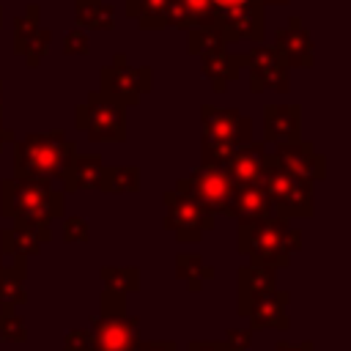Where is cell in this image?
I'll return each mask as SVG.
<instances>
[{
	"instance_id": "1",
	"label": "cell",
	"mask_w": 351,
	"mask_h": 351,
	"mask_svg": "<svg viewBox=\"0 0 351 351\" xmlns=\"http://www.w3.org/2000/svg\"><path fill=\"white\" fill-rule=\"evenodd\" d=\"M236 244L239 252L250 258V263L285 269L293 258V252L302 250V233L288 225L285 217L269 214L258 219H236Z\"/></svg>"
},
{
	"instance_id": "2",
	"label": "cell",
	"mask_w": 351,
	"mask_h": 351,
	"mask_svg": "<svg viewBox=\"0 0 351 351\" xmlns=\"http://www.w3.org/2000/svg\"><path fill=\"white\" fill-rule=\"evenodd\" d=\"M74 154H77V145L66 137L63 129L30 132L22 140H14V176L60 184Z\"/></svg>"
},
{
	"instance_id": "3",
	"label": "cell",
	"mask_w": 351,
	"mask_h": 351,
	"mask_svg": "<svg viewBox=\"0 0 351 351\" xmlns=\"http://www.w3.org/2000/svg\"><path fill=\"white\" fill-rule=\"evenodd\" d=\"M0 217L47 228L63 217V192L44 178H3L0 181Z\"/></svg>"
},
{
	"instance_id": "4",
	"label": "cell",
	"mask_w": 351,
	"mask_h": 351,
	"mask_svg": "<svg viewBox=\"0 0 351 351\" xmlns=\"http://www.w3.org/2000/svg\"><path fill=\"white\" fill-rule=\"evenodd\" d=\"M252 143V121L233 107H200V165L222 167L233 148Z\"/></svg>"
},
{
	"instance_id": "5",
	"label": "cell",
	"mask_w": 351,
	"mask_h": 351,
	"mask_svg": "<svg viewBox=\"0 0 351 351\" xmlns=\"http://www.w3.org/2000/svg\"><path fill=\"white\" fill-rule=\"evenodd\" d=\"M263 189L271 200V208L277 217L285 219H310L315 214V195L313 181L302 178L274 162V156L266 151V167H263Z\"/></svg>"
},
{
	"instance_id": "6",
	"label": "cell",
	"mask_w": 351,
	"mask_h": 351,
	"mask_svg": "<svg viewBox=\"0 0 351 351\" xmlns=\"http://www.w3.org/2000/svg\"><path fill=\"white\" fill-rule=\"evenodd\" d=\"M90 351H134L140 343V321L126 313V296L101 291V313L88 326Z\"/></svg>"
},
{
	"instance_id": "7",
	"label": "cell",
	"mask_w": 351,
	"mask_h": 351,
	"mask_svg": "<svg viewBox=\"0 0 351 351\" xmlns=\"http://www.w3.org/2000/svg\"><path fill=\"white\" fill-rule=\"evenodd\" d=\"M186 47L192 55H197L203 74L208 77L214 93H225L228 85L239 77V71L244 69V55H236L228 49V44L219 38V33L214 27H192L186 30Z\"/></svg>"
},
{
	"instance_id": "8",
	"label": "cell",
	"mask_w": 351,
	"mask_h": 351,
	"mask_svg": "<svg viewBox=\"0 0 351 351\" xmlns=\"http://www.w3.org/2000/svg\"><path fill=\"white\" fill-rule=\"evenodd\" d=\"M74 123L93 143L126 140V107H121L101 90H90L88 99L74 107Z\"/></svg>"
},
{
	"instance_id": "9",
	"label": "cell",
	"mask_w": 351,
	"mask_h": 351,
	"mask_svg": "<svg viewBox=\"0 0 351 351\" xmlns=\"http://www.w3.org/2000/svg\"><path fill=\"white\" fill-rule=\"evenodd\" d=\"M101 93H107L121 107H134L140 99L154 88V71L151 66H132L126 52H118L112 63H104L99 69Z\"/></svg>"
},
{
	"instance_id": "10",
	"label": "cell",
	"mask_w": 351,
	"mask_h": 351,
	"mask_svg": "<svg viewBox=\"0 0 351 351\" xmlns=\"http://www.w3.org/2000/svg\"><path fill=\"white\" fill-rule=\"evenodd\" d=\"M176 192L197 200L200 206H206L214 214L230 217L236 184L228 178V173L222 167H203L200 165V167H195L192 173H186L176 181Z\"/></svg>"
},
{
	"instance_id": "11",
	"label": "cell",
	"mask_w": 351,
	"mask_h": 351,
	"mask_svg": "<svg viewBox=\"0 0 351 351\" xmlns=\"http://www.w3.org/2000/svg\"><path fill=\"white\" fill-rule=\"evenodd\" d=\"M165 203V228L176 233L178 244H195L203 239L206 230L214 228V211H208L206 206H200L197 200L170 189L162 195Z\"/></svg>"
},
{
	"instance_id": "12",
	"label": "cell",
	"mask_w": 351,
	"mask_h": 351,
	"mask_svg": "<svg viewBox=\"0 0 351 351\" xmlns=\"http://www.w3.org/2000/svg\"><path fill=\"white\" fill-rule=\"evenodd\" d=\"M266 5L261 0H247L239 5H222L214 8L211 27L219 33L225 44L236 41H263V27H266Z\"/></svg>"
},
{
	"instance_id": "13",
	"label": "cell",
	"mask_w": 351,
	"mask_h": 351,
	"mask_svg": "<svg viewBox=\"0 0 351 351\" xmlns=\"http://www.w3.org/2000/svg\"><path fill=\"white\" fill-rule=\"evenodd\" d=\"M244 58H247L244 69L250 71V90L252 93H263V90L288 93V88H291L288 66L282 63V58L277 55V49L271 44L252 41V47Z\"/></svg>"
},
{
	"instance_id": "14",
	"label": "cell",
	"mask_w": 351,
	"mask_h": 351,
	"mask_svg": "<svg viewBox=\"0 0 351 351\" xmlns=\"http://www.w3.org/2000/svg\"><path fill=\"white\" fill-rule=\"evenodd\" d=\"M277 55L282 58V63L288 69H310L315 63V44H313V36L310 30L304 27L302 16H288V25L280 27L274 33V44Z\"/></svg>"
},
{
	"instance_id": "15",
	"label": "cell",
	"mask_w": 351,
	"mask_h": 351,
	"mask_svg": "<svg viewBox=\"0 0 351 351\" xmlns=\"http://www.w3.org/2000/svg\"><path fill=\"white\" fill-rule=\"evenodd\" d=\"M274 162L302 178L310 181H321L326 178V156L315 151V145L310 140H293V143H277L271 151Z\"/></svg>"
},
{
	"instance_id": "16",
	"label": "cell",
	"mask_w": 351,
	"mask_h": 351,
	"mask_svg": "<svg viewBox=\"0 0 351 351\" xmlns=\"http://www.w3.org/2000/svg\"><path fill=\"white\" fill-rule=\"evenodd\" d=\"M288 302H291V293L288 291H280L277 285L263 291L261 296H255L247 310H244V318H250L252 329H288L291 321H288Z\"/></svg>"
},
{
	"instance_id": "17",
	"label": "cell",
	"mask_w": 351,
	"mask_h": 351,
	"mask_svg": "<svg viewBox=\"0 0 351 351\" xmlns=\"http://www.w3.org/2000/svg\"><path fill=\"white\" fill-rule=\"evenodd\" d=\"M263 167H266V145L263 143H255V140L247 143V145L233 148V154L222 165V170L228 173V178L236 186L261 184L263 181Z\"/></svg>"
},
{
	"instance_id": "18",
	"label": "cell",
	"mask_w": 351,
	"mask_h": 351,
	"mask_svg": "<svg viewBox=\"0 0 351 351\" xmlns=\"http://www.w3.org/2000/svg\"><path fill=\"white\" fill-rule=\"evenodd\" d=\"M263 137L266 143H293L302 137V107L299 104H266L263 107Z\"/></svg>"
},
{
	"instance_id": "19",
	"label": "cell",
	"mask_w": 351,
	"mask_h": 351,
	"mask_svg": "<svg viewBox=\"0 0 351 351\" xmlns=\"http://www.w3.org/2000/svg\"><path fill=\"white\" fill-rule=\"evenodd\" d=\"M52 241V230L38 228V225H27V222H16L11 228H5L0 233V250L14 255V258H30L41 250V244Z\"/></svg>"
},
{
	"instance_id": "20",
	"label": "cell",
	"mask_w": 351,
	"mask_h": 351,
	"mask_svg": "<svg viewBox=\"0 0 351 351\" xmlns=\"http://www.w3.org/2000/svg\"><path fill=\"white\" fill-rule=\"evenodd\" d=\"M101 178H104V159H101V154H74L63 181H60L63 184L60 192L101 189Z\"/></svg>"
},
{
	"instance_id": "21",
	"label": "cell",
	"mask_w": 351,
	"mask_h": 351,
	"mask_svg": "<svg viewBox=\"0 0 351 351\" xmlns=\"http://www.w3.org/2000/svg\"><path fill=\"white\" fill-rule=\"evenodd\" d=\"M236 274H239V277H236V285H239L236 310H239V315H244L247 304H250L255 296H261L263 291H269V288L277 285V269H271V266L247 263V266H241Z\"/></svg>"
},
{
	"instance_id": "22",
	"label": "cell",
	"mask_w": 351,
	"mask_h": 351,
	"mask_svg": "<svg viewBox=\"0 0 351 351\" xmlns=\"http://www.w3.org/2000/svg\"><path fill=\"white\" fill-rule=\"evenodd\" d=\"M27 258H14V263H3L0 252V307H19L27 302L25 277H27Z\"/></svg>"
},
{
	"instance_id": "23",
	"label": "cell",
	"mask_w": 351,
	"mask_h": 351,
	"mask_svg": "<svg viewBox=\"0 0 351 351\" xmlns=\"http://www.w3.org/2000/svg\"><path fill=\"white\" fill-rule=\"evenodd\" d=\"M269 214H274V208H271V200H269L263 184L236 186L233 208H230L233 219H258V217H269Z\"/></svg>"
},
{
	"instance_id": "24",
	"label": "cell",
	"mask_w": 351,
	"mask_h": 351,
	"mask_svg": "<svg viewBox=\"0 0 351 351\" xmlns=\"http://www.w3.org/2000/svg\"><path fill=\"white\" fill-rule=\"evenodd\" d=\"M74 19L82 30H112L115 8L107 0H74Z\"/></svg>"
},
{
	"instance_id": "25",
	"label": "cell",
	"mask_w": 351,
	"mask_h": 351,
	"mask_svg": "<svg viewBox=\"0 0 351 351\" xmlns=\"http://www.w3.org/2000/svg\"><path fill=\"white\" fill-rule=\"evenodd\" d=\"M176 277L186 282V288L192 293H197L203 288L206 280H214V266L206 263L200 255H192V252H181L176 258Z\"/></svg>"
},
{
	"instance_id": "26",
	"label": "cell",
	"mask_w": 351,
	"mask_h": 351,
	"mask_svg": "<svg viewBox=\"0 0 351 351\" xmlns=\"http://www.w3.org/2000/svg\"><path fill=\"white\" fill-rule=\"evenodd\" d=\"M49 44H52V30L41 27V25H36V27H33L30 33H25L22 38H14L16 55H22L30 69H38L41 58L49 52Z\"/></svg>"
},
{
	"instance_id": "27",
	"label": "cell",
	"mask_w": 351,
	"mask_h": 351,
	"mask_svg": "<svg viewBox=\"0 0 351 351\" xmlns=\"http://www.w3.org/2000/svg\"><path fill=\"white\" fill-rule=\"evenodd\" d=\"M165 11L167 0H126V16L134 19L143 30H162Z\"/></svg>"
},
{
	"instance_id": "28",
	"label": "cell",
	"mask_w": 351,
	"mask_h": 351,
	"mask_svg": "<svg viewBox=\"0 0 351 351\" xmlns=\"http://www.w3.org/2000/svg\"><path fill=\"white\" fill-rule=\"evenodd\" d=\"M99 274H101V282L107 291H115L121 296H132L140 291V269L137 266H101Z\"/></svg>"
},
{
	"instance_id": "29",
	"label": "cell",
	"mask_w": 351,
	"mask_h": 351,
	"mask_svg": "<svg viewBox=\"0 0 351 351\" xmlns=\"http://www.w3.org/2000/svg\"><path fill=\"white\" fill-rule=\"evenodd\" d=\"M140 189V167L134 165H104V178H101V192L123 195V192H137Z\"/></svg>"
},
{
	"instance_id": "30",
	"label": "cell",
	"mask_w": 351,
	"mask_h": 351,
	"mask_svg": "<svg viewBox=\"0 0 351 351\" xmlns=\"http://www.w3.org/2000/svg\"><path fill=\"white\" fill-rule=\"evenodd\" d=\"M0 337L5 343H25L27 326L22 315H16V307H0Z\"/></svg>"
},
{
	"instance_id": "31",
	"label": "cell",
	"mask_w": 351,
	"mask_h": 351,
	"mask_svg": "<svg viewBox=\"0 0 351 351\" xmlns=\"http://www.w3.org/2000/svg\"><path fill=\"white\" fill-rule=\"evenodd\" d=\"M63 241H77V244H85V241H90V225H88V219H82V217H66L63 219Z\"/></svg>"
},
{
	"instance_id": "32",
	"label": "cell",
	"mask_w": 351,
	"mask_h": 351,
	"mask_svg": "<svg viewBox=\"0 0 351 351\" xmlns=\"http://www.w3.org/2000/svg\"><path fill=\"white\" fill-rule=\"evenodd\" d=\"M184 3H186L192 27H211V19H214V5H211V0H184ZM192 27H189V30H192Z\"/></svg>"
},
{
	"instance_id": "33",
	"label": "cell",
	"mask_w": 351,
	"mask_h": 351,
	"mask_svg": "<svg viewBox=\"0 0 351 351\" xmlns=\"http://www.w3.org/2000/svg\"><path fill=\"white\" fill-rule=\"evenodd\" d=\"M38 16H41L38 3H30L19 16H14V38H22L25 33H30L38 25Z\"/></svg>"
},
{
	"instance_id": "34",
	"label": "cell",
	"mask_w": 351,
	"mask_h": 351,
	"mask_svg": "<svg viewBox=\"0 0 351 351\" xmlns=\"http://www.w3.org/2000/svg\"><path fill=\"white\" fill-rule=\"evenodd\" d=\"M90 52V41H88V33L82 27H74L66 33L63 38V55H88Z\"/></svg>"
},
{
	"instance_id": "35",
	"label": "cell",
	"mask_w": 351,
	"mask_h": 351,
	"mask_svg": "<svg viewBox=\"0 0 351 351\" xmlns=\"http://www.w3.org/2000/svg\"><path fill=\"white\" fill-rule=\"evenodd\" d=\"M63 351H90V329H69L63 335Z\"/></svg>"
},
{
	"instance_id": "36",
	"label": "cell",
	"mask_w": 351,
	"mask_h": 351,
	"mask_svg": "<svg viewBox=\"0 0 351 351\" xmlns=\"http://www.w3.org/2000/svg\"><path fill=\"white\" fill-rule=\"evenodd\" d=\"M225 343L233 348V351H247L252 346V329H228L225 332Z\"/></svg>"
},
{
	"instance_id": "37",
	"label": "cell",
	"mask_w": 351,
	"mask_h": 351,
	"mask_svg": "<svg viewBox=\"0 0 351 351\" xmlns=\"http://www.w3.org/2000/svg\"><path fill=\"white\" fill-rule=\"evenodd\" d=\"M186 351H233L225 340H214V343H203V340H192L186 346Z\"/></svg>"
},
{
	"instance_id": "38",
	"label": "cell",
	"mask_w": 351,
	"mask_h": 351,
	"mask_svg": "<svg viewBox=\"0 0 351 351\" xmlns=\"http://www.w3.org/2000/svg\"><path fill=\"white\" fill-rule=\"evenodd\" d=\"M134 351H178V346L176 343H167V340H162V343H137V348Z\"/></svg>"
},
{
	"instance_id": "39",
	"label": "cell",
	"mask_w": 351,
	"mask_h": 351,
	"mask_svg": "<svg viewBox=\"0 0 351 351\" xmlns=\"http://www.w3.org/2000/svg\"><path fill=\"white\" fill-rule=\"evenodd\" d=\"M271 351H315V346L310 340H304V343H277Z\"/></svg>"
},
{
	"instance_id": "40",
	"label": "cell",
	"mask_w": 351,
	"mask_h": 351,
	"mask_svg": "<svg viewBox=\"0 0 351 351\" xmlns=\"http://www.w3.org/2000/svg\"><path fill=\"white\" fill-rule=\"evenodd\" d=\"M16 140V134H14V129H8V126H3V118H0V151H3V145L5 143H14Z\"/></svg>"
},
{
	"instance_id": "41",
	"label": "cell",
	"mask_w": 351,
	"mask_h": 351,
	"mask_svg": "<svg viewBox=\"0 0 351 351\" xmlns=\"http://www.w3.org/2000/svg\"><path fill=\"white\" fill-rule=\"evenodd\" d=\"M239 3H247V0H211L214 8H222V5H239Z\"/></svg>"
},
{
	"instance_id": "42",
	"label": "cell",
	"mask_w": 351,
	"mask_h": 351,
	"mask_svg": "<svg viewBox=\"0 0 351 351\" xmlns=\"http://www.w3.org/2000/svg\"><path fill=\"white\" fill-rule=\"evenodd\" d=\"M261 3H263V5H285L288 0H261Z\"/></svg>"
},
{
	"instance_id": "43",
	"label": "cell",
	"mask_w": 351,
	"mask_h": 351,
	"mask_svg": "<svg viewBox=\"0 0 351 351\" xmlns=\"http://www.w3.org/2000/svg\"><path fill=\"white\" fill-rule=\"evenodd\" d=\"M0 118H3V80H0Z\"/></svg>"
},
{
	"instance_id": "44",
	"label": "cell",
	"mask_w": 351,
	"mask_h": 351,
	"mask_svg": "<svg viewBox=\"0 0 351 351\" xmlns=\"http://www.w3.org/2000/svg\"><path fill=\"white\" fill-rule=\"evenodd\" d=\"M0 27H3V5H0Z\"/></svg>"
}]
</instances>
